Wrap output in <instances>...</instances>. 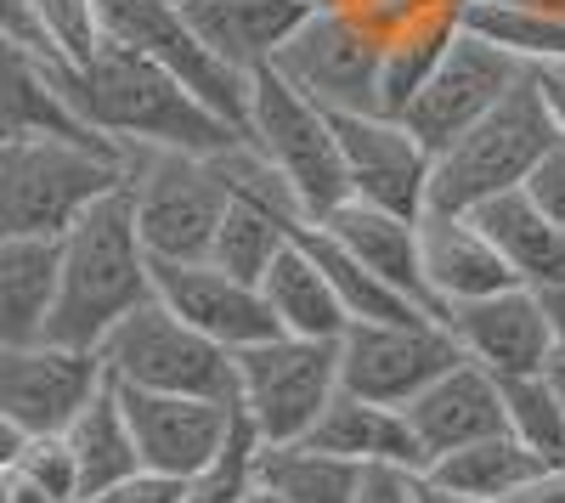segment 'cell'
<instances>
[{"label":"cell","instance_id":"obj_1","mask_svg":"<svg viewBox=\"0 0 565 503\" xmlns=\"http://www.w3.org/2000/svg\"><path fill=\"white\" fill-rule=\"evenodd\" d=\"M57 85H63V103L74 108V119L90 125L119 153H141V148L221 153L232 142H244L238 125H226L170 68H159L153 57H141L136 45L114 34L97 45V57L85 68L57 63Z\"/></svg>","mask_w":565,"mask_h":503},{"label":"cell","instance_id":"obj_2","mask_svg":"<svg viewBox=\"0 0 565 503\" xmlns=\"http://www.w3.org/2000/svg\"><path fill=\"white\" fill-rule=\"evenodd\" d=\"M153 300V255L136 233L125 188L90 204L57 238V311L45 340L97 351L136 306Z\"/></svg>","mask_w":565,"mask_h":503},{"label":"cell","instance_id":"obj_3","mask_svg":"<svg viewBox=\"0 0 565 503\" xmlns=\"http://www.w3.org/2000/svg\"><path fill=\"white\" fill-rule=\"evenodd\" d=\"M125 164L130 153L97 136H0V238L57 244L90 204L125 188Z\"/></svg>","mask_w":565,"mask_h":503},{"label":"cell","instance_id":"obj_4","mask_svg":"<svg viewBox=\"0 0 565 503\" xmlns=\"http://www.w3.org/2000/svg\"><path fill=\"white\" fill-rule=\"evenodd\" d=\"M559 148L554 114L543 103V90L526 68V79L509 90V97L481 119L469 125L458 142H447L430 164V210H481L498 193L526 188V175L543 164V153Z\"/></svg>","mask_w":565,"mask_h":503},{"label":"cell","instance_id":"obj_5","mask_svg":"<svg viewBox=\"0 0 565 503\" xmlns=\"http://www.w3.org/2000/svg\"><path fill=\"white\" fill-rule=\"evenodd\" d=\"M244 136L271 159V170L295 188V199L306 210V226L328 221L351 199V175H345L334 114L317 108L306 90H295L277 68L249 74V119H244Z\"/></svg>","mask_w":565,"mask_h":503},{"label":"cell","instance_id":"obj_6","mask_svg":"<svg viewBox=\"0 0 565 503\" xmlns=\"http://www.w3.org/2000/svg\"><path fill=\"white\" fill-rule=\"evenodd\" d=\"M221 153H181V148L130 153L125 199L153 260H210L221 215H226Z\"/></svg>","mask_w":565,"mask_h":503},{"label":"cell","instance_id":"obj_7","mask_svg":"<svg viewBox=\"0 0 565 503\" xmlns=\"http://www.w3.org/2000/svg\"><path fill=\"white\" fill-rule=\"evenodd\" d=\"M103 368L119 390H159V396H210L238 402V356L226 345L186 329L181 317L153 295L97 345Z\"/></svg>","mask_w":565,"mask_h":503},{"label":"cell","instance_id":"obj_8","mask_svg":"<svg viewBox=\"0 0 565 503\" xmlns=\"http://www.w3.org/2000/svg\"><path fill=\"white\" fill-rule=\"evenodd\" d=\"M340 396V340L271 334L238 351V414L266 447L306 441Z\"/></svg>","mask_w":565,"mask_h":503},{"label":"cell","instance_id":"obj_9","mask_svg":"<svg viewBox=\"0 0 565 503\" xmlns=\"http://www.w3.org/2000/svg\"><path fill=\"white\" fill-rule=\"evenodd\" d=\"M271 68L328 114H385V40L345 7H317L289 34Z\"/></svg>","mask_w":565,"mask_h":503},{"label":"cell","instance_id":"obj_10","mask_svg":"<svg viewBox=\"0 0 565 503\" xmlns=\"http://www.w3.org/2000/svg\"><path fill=\"white\" fill-rule=\"evenodd\" d=\"M103 29L125 45H136L141 57H153L159 68H170L204 108H215L226 125L249 119V74H238L232 63H221L204 34L193 29V18L181 12V0H103Z\"/></svg>","mask_w":565,"mask_h":503},{"label":"cell","instance_id":"obj_11","mask_svg":"<svg viewBox=\"0 0 565 503\" xmlns=\"http://www.w3.org/2000/svg\"><path fill=\"white\" fill-rule=\"evenodd\" d=\"M521 79H526V63L521 57H509L503 45L458 29V40L447 45V57L436 63V74L413 90V103L396 119L430 153H441L447 142H458L469 125H481Z\"/></svg>","mask_w":565,"mask_h":503},{"label":"cell","instance_id":"obj_12","mask_svg":"<svg viewBox=\"0 0 565 503\" xmlns=\"http://www.w3.org/2000/svg\"><path fill=\"white\" fill-rule=\"evenodd\" d=\"M108 385L97 351L63 340L0 345V419L23 436H57L79 419V407Z\"/></svg>","mask_w":565,"mask_h":503},{"label":"cell","instance_id":"obj_13","mask_svg":"<svg viewBox=\"0 0 565 503\" xmlns=\"http://www.w3.org/2000/svg\"><path fill=\"white\" fill-rule=\"evenodd\" d=\"M452 362H463L441 317L418 323H351L340 334V385L373 402L407 407L424 385H436Z\"/></svg>","mask_w":565,"mask_h":503},{"label":"cell","instance_id":"obj_14","mask_svg":"<svg viewBox=\"0 0 565 503\" xmlns=\"http://www.w3.org/2000/svg\"><path fill=\"white\" fill-rule=\"evenodd\" d=\"M447 334L469 362H481L487 374L514 379V374H543L554 368V323H548V300L532 283H509L498 295L463 300L441 311Z\"/></svg>","mask_w":565,"mask_h":503},{"label":"cell","instance_id":"obj_15","mask_svg":"<svg viewBox=\"0 0 565 503\" xmlns=\"http://www.w3.org/2000/svg\"><path fill=\"white\" fill-rule=\"evenodd\" d=\"M334 130H340V153H345V175H351V199L396 210V215L430 210L436 153L396 114H334Z\"/></svg>","mask_w":565,"mask_h":503},{"label":"cell","instance_id":"obj_16","mask_svg":"<svg viewBox=\"0 0 565 503\" xmlns=\"http://www.w3.org/2000/svg\"><path fill=\"white\" fill-rule=\"evenodd\" d=\"M153 295L181 317L186 329L226 345L238 356L244 345H260L277 334L266 295L255 278H238L221 260H153Z\"/></svg>","mask_w":565,"mask_h":503},{"label":"cell","instance_id":"obj_17","mask_svg":"<svg viewBox=\"0 0 565 503\" xmlns=\"http://www.w3.org/2000/svg\"><path fill=\"white\" fill-rule=\"evenodd\" d=\"M119 402H125V419H130V436L141 452V470L170 475V481L199 475L232 441V430H238V402L159 396V390H119Z\"/></svg>","mask_w":565,"mask_h":503},{"label":"cell","instance_id":"obj_18","mask_svg":"<svg viewBox=\"0 0 565 503\" xmlns=\"http://www.w3.org/2000/svg\"><path fill=\"white\" fill-rule=\"evenodd\" d=\"M418 271H424V295H430L436 317L447 306L498 295L509 283H521L498 255V244L481 233L476 215L463 210H424L418 215Z\"/></svg>","mask_w":565,"mask_h":503},{"label":"cell","instance_id":"obj_19","mask_svg":"<svg viewBox=\"0 0 565 503\" xmlns=\"http://www.w3.org/2000/svg\"><path fill=\"white\" fill-rule=\"evenodd\" d=\"M407 425L424 447V464L441 459V452H458L469 441H487V436H503L509 430V414H503V379L487 374L481 362H452V368L424 385L407 407Z\"/></svg>","mask_w":565,"mask_h":503},{"label":"cell","instance_id":"obj_20","mask_svg":"<svg viewBox=\"0 0 565 503\" xmlns=\"http://www.w3.org/2000/svg\"><path fill=\"white\" fill-rule=\"evenodd\" d=\"M181 12L193 18L221 63H232L238 74H260L317 7L306 0H181Z\"/></svg>","mask_w":565,"mask_h":503},{"label":"cell","instance_id":"obj_21","mask_svg":"<svg viewBox=\"0 0 565 503\" xmlns=\"http://www.w3.org/2000/svg\"><path fill=\"white\" fill-rule=\"evenodd\" d=\"M306 441L322 447V452H334V459L362 464V470H373V464H402V470H418V475H424V447H418V436H413V425H407L402 407L373 402V396H356V390H345V385H340L334 402L322 407V419H317V430H311Z\"/></svg>","mask_w":565,"mask_h":503},{"label":"cell","instance_id":"obj_22","mask_svg":"<svg viewBox=\"0 0 565 503\" xmlns=\"http://www.w3.org/2000/svg\"><path fill=\"white\" fill-rule=\"evenodd\" d=\"M317 233H328L345 255H356L367 271H380L385 283H396L418 306H430V295H424V271H418V215H396V210H380V204L345 199L328 221H317Z\"/></svg>","mask_w":565,"mask_h":503},{"label":"cell","instance_id":"obj_23","mask_svg":"<svg viewBox=\"0 0 565 503\" xmlns=\"http://www.w3.org/2000/svg\"><path fill=\"white\" fill-rule=\"evenodd\" d=\"M34 130H52V136H97L90 125L74 119V108L63 103V85H57V63L40 57L34 45L0 34V136H34ZM103 142V136H97Z\"/></svg>","mask_w":565,"mask_h":503},{"label":"cell","instance_id":"obj_24","mask_svg":"<svg viewBox=\"0 0 565 503\" xmlns=\"http://www.w3.org/2000/svg\"><path fill=\"white\" fill-rule=\"evenodd\" d=\"M260 295H266V311L277 334H300V340H340L351 329V317L334 295V283L322 278L317 255L306 249V238H295L289 249H282L266 278H260Z\"/></svg>","mask_w":565,"mask_h":503},{"label":"cell","instance_id":"obj_25","mask_svg":"<svg viewBox=\"0 0 565 503\" xmlns=\"http://www.w3.org/2000/svg\"><path fill=\"white\" fill-rule=\"evenodd\" d=\"M481 221V233L498 244V255L509 260V271L532 289H559L565 283V226H554L532 199L526 188L514 193H498L487 199L481 210H469Z\"/></svg>","mask_w":565,"mask_h":503},{"label":"cell","instance_id":"obj_26","mask_svg":"<svg viewBox=\"0 0 565 503\" xmlns=\"http://www.w3.org/2000/svg\"><path fill=\"white\" fill-rule=\"evenodd\" d=\"M57 311V244L0 238V345L45 340Z\"/></svg>","mask_w":565,"mask_h":503},{"label":"cell","instance_id":"obj_27","mask_svg":"<svg viewBox=\"0 0 565 503\" xmlns=\"http://www.w3.org/2000/svg\"><path fill=\"white\" fill-rule=\"evenodd\" d=\"M537 470H543L537 452H526L521 441L503 430V436L469 441L458 452L430 459V464H424V481L441 486V492H458V497H476V503H503L514 486H526Z\"/></svg>","mask_w":565,"mask_h":503},{"label":"cell","instance_id":"obj_28","mask_svg":"<svg viewBox=\"0 0 565 503\" xmlns=\"http://www.w3.org/2000/svg\"><path fill=\"white\" fill-rule=\"evenodd\" d=\"M63 436H68L74 464H79V497L141 470V452H136V436H130V419H125V402H119L114 379L79 407V419Z\"/></svg>","mask_w":565,"mask_h":503},{"label":"cell","instance_id":"obj_29","mask_svg":"<svg viewBox=\"0 0 565 503\" xmlns=\"http://www.w3.org/2000/svg\"><path fill=\"white\" fill-rule=\"evenodd\" d=\"M300 238H306V249L317 255L322 278L334 283V295H340V306H345L351 323H418V317H436L430 306H418L413 295H402L396 283H385L380 271H367L356 255H345L328 233H317V226H306Z\"/></svg>","mask_w":565,"mask_h":503},{"label":"cell","instance_id":"obj_30","mask_svg":"<svg viewBox=\"0 0 565 503\" xmlns=\"http://www.w3.org/2000/svg\"><path fill=\"white\" fill-rule=\"evenodd\" d=\"M260 486L282 503H356L362 486V464L334 459L311 441H289V447H260Z\"/></svg>","mask_w":565,"mask_h":503},{"label":"cell","instance_id":"obj_31","mask_svg":"<svg viewBox=\"0 0 565 503\" xmlns=\"http://www.w3.org/2000/svg\"><path fill=\"white\" fill-rule=\"evenodd\" d=\"M458 29H463V7L441 12V18H424V23H407L402 34L385 40V85H380V108L385 114H402L413 103V90L436 74V63L447 57V45L458 40Z\"/></svg>","mask_w":565,"mask_h":503},{"label":"cell","instance_id":"obj_32","mask_svg":"<svg viewBox=\"0 0 565 503\" xmlns=\"http://www.w3.org/2000/svg\"><path fill=\"white\" fill-rule=\"evenodd\" d=\"M503 414H509V436L526 452H537L543 464H565V402L548 368L503 379Z\"/></svg>","mask_w":565,"mask_h":503},{"label":"cell","instance_id":"obj_33","mask_svg":"<svg viewBox=\"0 0 565 503\" xmlns=\"http://www.w3.org/2000/svg\"><path fill=\"white\" fill-rule=\"evenodd\" d=\"M260 436H255V425L238 414V430H232V441L215 452V459L199 470V475H186L181 481V497L175 503H244L255 486H260Z\"/></svg>","mask_w":565,"mask_h":503},{"label":"cell","instance_id":"obj_34","mask_svg":"<svg viewBox=\"0 0 565 503\" xmlns=\"http://www.w3.org/2000/svg\"><path fill=\"white\" fill-rule=\"evenodd\" d=\"M34 23L45 34V52L63 68H85L108 40L103 29V0H34Z\"/></svg>","mask_w":565,"mask_h":503},{"label":"cell","instance_id":"obj_35","mask_svg":"<svg viewBox=\"0 0 565 503\" xmlns=\"http://www.w3.org/2000/svg\"><path fill=\"white\" fill-rule=\"evenodd\" d=\"M18 464L40 481V486H52L63 503H79V464H74V447L68 436H23V452H18Z\"/></svg>","mask_w":565,"mask_h":503},{"label":"cell","instance_id":"obj_36","mask_svg":"<svg viewBox=\"0 0 565 503\" xmlns=\"http://www.w3.org/2000/svg\"><path fill=\"white\" fill-rule=\"evenodd\" d=\"M345 12H356L380 40L402 34L407 23H424V18H441V12H458L463 0H340Z\"/></svg>","mask_w":565,"mask_h":503},{"label":"cell","instance_id":"obj_37","mask_svg":"<svg viewBox=\"0 0 565 503\" xmlns=\"http://www.w3.org/2000/svg\"><path fill=\"white\" fill-rule=\"evenodd\" d=\"M181 497V481L170 475H153V470H136L114 486H97V492H85L79 503H175Z\"/></svg>","mask_w":565,"mask_h":503},{"label":"cell","instance_id":"obj_38","mask_svg":"<svg viewBox=\"0 0 565 503\" xmlns=\"http://www.w3.org/2000/svg\"><path fill=\"white\" fill-rule=\"evenodd\" d=\"M526 199H532L554 226H565V142H559V148H548V153H543V164L526 175Z\"/></svg>","mask_w":565,"mask_h":503},{"label":"cell","instance_id":"obj_39","mask_svg":"<svg viewBox=\"0 0 565 503\" xmlns=\"http://www.w3.org/2000/svg\"><path fill=\"white\" fill-rule=\"evenodd\" d=\"M418 492H424V475H418V470L373 464V470H362L356 503H418Z\"/></svg>","mask_w":565,"mask_h":503},{"label":"cell","instance_id":"obj_40","mask_svg":"<svg viewBox=\"0 0 565 503\" xmlns=\"http://www.w3.org/2000/svg\"><path fill=\"white\" fill-rule=\"evenodd\" d=\"M0 34H12V40L34 45L40 57H52V52H45V34H40V23H34V0H0Z\"/></svg>","mask_w":565,"mask_h":503},{"label":"cell","instance_id":"obj_41","mask_svg":"<svg viewBox=\"0 0 565 503\" xmlns=\"http://www.w3.org/2000/svg\"><path fill=\"white\" fill-rule=\"evenodd\" d=\"M0 503H63V497H57L52 486H40V481L12 459L7 470H0Z\"/></svg>","mask_w":565,"mask_h":503},{"label":"cell","instance_id":"obj_42","mask_svg":"<svg viewBox=\"0 0 565 503\" xmlns=\"http://www.w3.org/2000/svg\"><path fill=\"white\" fill-rule=\"evenodd\" d=\"M503 503H565V464H543L526 486H514Z\"/></svg>","mask_w":565,"mask_h":503},{"label":"cell","instance_id":"obj_43","mask_svg":"<svg viewBox=\"0 0 565 503\" xmlns=\"http://www.w3.org/2000/svg\"><path fill=\"white\" fill-rule=\"evenodd\" d=\"M537 90H543V103L554 114V130H559V142H565V68H532Z\"/></svg>","mask_w":565,"mask_h":503},{"label":"cell","instance_id":"obj_44","mask_svg":"<svg viewBox=\"0 0 565 503\" xmlns=\"http://www.w3.org/2000/svg\"><path fill=\"white\" fill-rule=\"evenodd\" d=\"M543 300H548V323H554V362L565 368V283L543 289Z\"/></svg>","mask_w":565,"mask_h":503},{"label":"cell","instance_id":"obj_45","mask_svg":"<svg viewBox=\"0 0 565 503\" xmlns=\"http://www.w3.org/2000/svg\"><path fill=\"white\" fill-rule=\"evenodd\" d=\"M498 7H514V12H537V18H554V23H565V0H498Z\"/></svg>","mask_w":565,"mask_h":503},{"label":"cell","instance_id":"obj_46","mask_svg":"<svg viewBox=\"0 0 565 503\" xmlns=\"http://www.w3.org/2000/svg\"><path fill=\"white\" fill-rule=\"evenodd\" d=\"M18 452H23V430H18V425H7V419H0V470H7V464L18 459Z\"/></svg>","mask_w":565,"mask_h":503},{"label":"cell","instance_id":"obj_47","mask_svg":"<svg viewBox=\"0 0 565 503\" xmlns=\"http://www.w3.org/2000/svg\"><path fill=\"white\" fill-rule=\"evenodd\" d=\"M418 503H476V497H458V492H441V486H430V481H424Z\"/></svg>","mask_w":565,"mask_h":503},{"label":"cell","instance_id":"obj_48","mask_svg":"<svg viewBox=\"0 0 565 503\" xmlns=\"http://www.w3.org/2000/svg\"><path fill=\"white\" fill-rule=\"evenodd\" d=\"M244 503H282V497H271V492H266V486H255V492H249V497H244Z\"/></svg>","mask_w":565,"mask_h":503},{"label":"cell","instance_id":"obj_49","mask_svg":"<svg viewBox=\"0 0 565 503\" xmlns=\"http://www.w3.org/2000/svg\"><path fill=\"white\" fill-rule=\"evenodd\" d=\"M548 374H554V385H559V402H565V368H559V362H554V368H548Z\"/></svg>","mask_w":565,"mask_h":503},{"label":"cell","instance_id":"obj_50","mask_svg":"<svg viewBox=\"0 0 565 503\" xmlns=\"http://www.w3.org/2000/svg\"><path fill=\"white\" fill-rule=\"evenodd\" d=\"M306 7H340V0H306Z\"/></svg>","mask_w":565,"mask_h":503}]
</instances>
